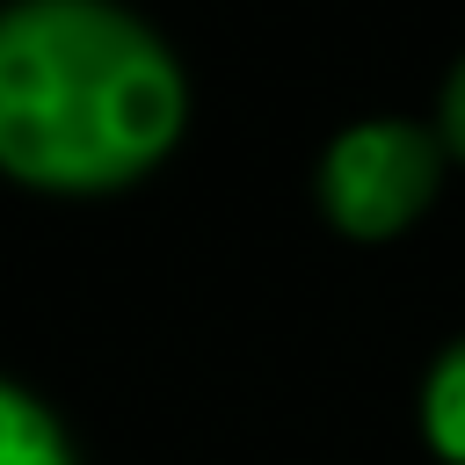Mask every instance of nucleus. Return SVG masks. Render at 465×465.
I'll return each mask as SVG.
<instances>
[{"label": "nucleus", "mask_w": 465, "mask_h": 465, "mask_svg": "<svg viewBox=\"0 0 465 465\" xmlns=\"http://www.w3.org/2000/svg\"><path fill=\"white\" fill-rule=\"evenodd\" d=\"M443 145L465 160V58H458V73H450V87H443Z\"/></svg>", "instance_id": "nucleus-5"}, {"label": "nucleus", "mask_w": 465, "mask_h": 465, "mask_svg": "<svg viewBox=\"0 0 465 465\" xmlns=\"http://www.w3.org/2000/svg\"><path fill=\"white\" fill-rule=\"evenodd\" d=\"M421 429L436 443V458L465 465V341H450L421 385Z\"/></svg>", "instance_id": "nucleus-4"}, {"label": "nucleus", "mask_w": 465, "mask_h": 465, "mask_svg": "<svg viewBox=\"0 0 465 465\" xmlns=\"http://www.w3.org/2000/svg\"><path fill=\"white\" fill-rule=\"evenodd\" d=\"M0 465H80L73 443H65V429L15 378H0Z\"/></svg>", "instance_id": "nucleus-3"}, {"label": "nucleus", "mask_w": 465, "mask_h": 465, "mask_svg": "<svg viewBox=\"0 0 465 465\" xmlns=\"http://www.w3.org/2000/svg\"><path fill=\"white\" fill-rule=\"evenodd\" d=\"M443 182V138L421 124H349L320 160V203L349 240H385L429 211Z\"/></svg>", "instance_id": "nucleus-2"}, {"label": "nucleus", "mask_w": 465, "mask_h": 465, "mask_svg": "<svg viewBox=\"0 0 465 465\" xmlns=\"http://www.w3.org/2000/svg\"><path fill=\"white\" fill-rule=\"evenodd\" d=\"M182 65L109 0H15L0 15V167L29 189L102 196L182 138Z\"/></svg>", "instance_id": "nucleus-1"}]
</instances>
